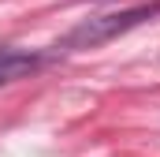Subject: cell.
<instances>
[{"label": "cell", "mask_w": 160, "mask_h": 157, "mask_svg": "<svg viewBox=\"0 0 160 157\" xmlns=\"http://www.w3.org/2000/svg\"><path fill=\"white\" fill-rule=\"evenodd\" d=\"M160 15V0H149V4H134V8H123V11H108V15H97V19H82L78 26H71L63 38L56 41L52 49L60 56L67 52H86V49H97V45H108L119 34L149 23Z\"/></svg>", "instance_id": "obj_1"}, {"label": "cell", "mask_w": 160, "mask_h": 157, "mask_svg": "<svg viewBox=\"0 0 160 157\" xmlns=\"http://www.w3.org/2000/svg\"><path fill=\"white\" fill-rule=\"evenodd\" d=\"M45 56L41 52H26V49H11V45H0V86L8 82H19V78L34 75Z\"/></svg>", "instance_id": "obj_2"}]
</instances>
